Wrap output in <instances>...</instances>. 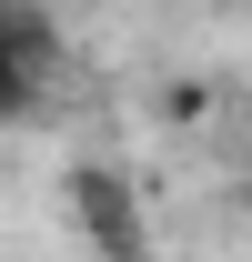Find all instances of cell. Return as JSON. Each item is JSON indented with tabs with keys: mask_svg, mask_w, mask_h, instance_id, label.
Masks as SVG:
<instances>
[{
	"mask_svg": "<svg viewBox=\"0 0 252 262\" xmlns=\"http://www.w3.org/2000/svg\"><path fill=\"white\" fill-rule=\"evenodd\" d=\"M0 20H10V10H0Z\"/></svg>",
	"mask_w": 252,
	"mask_h": 262,
	"instance_id": "3",
	"label": "cell"
},
{
	"mask_svg": "<svg viewBox=\"0 0 252 262\" xmlns=\"http://www.w3.org/2000/svg\"><path fill=\"white\" fill-rule=\"evenodd\" d=\"M20 91H31V61H20V31L0 20V121L20 111Z\"/></svg>",
	"mask_w": 252,
	"mask_h": 262,
	"instance_id": "2",
	"label": "cell"
},
{
	"mask_svg": "<svg viewBox=\"0 0 252 262\" xmlns=\"http://www.w3.org/2000/svg\"><path fill=\"white\" fill-rule=\"evenodd\" d=\"M81 222H91V242L111 262H141V222H131V192L111 171H81Z\"/></svg>",
	"mask_w": 252,
	"mask_h": 262,
	"instance_id": "1",
	"label": "cell"
}]
</instances>
